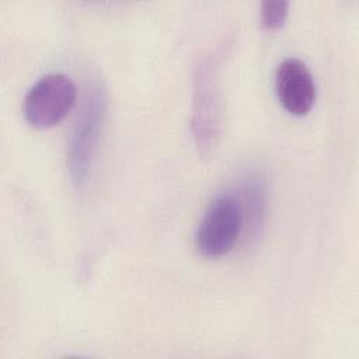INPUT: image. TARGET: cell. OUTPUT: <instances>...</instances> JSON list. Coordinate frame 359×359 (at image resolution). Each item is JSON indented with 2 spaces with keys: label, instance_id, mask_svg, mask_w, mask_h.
<instances>
[{
  "label": "cell",
  "instance_id": "cell-7",
  "mask_svg": "<svg viewBox=\"0 0 359 359\" xmlns=\"http://www.w3.org/2000/svg\"><path fill=\"white\" fill-rule=\"evenodd\" d=\"M289 3L286 0H265L261 3V24L268 29L283 25L287 17Z\"/></svg>",
  "mask_w": 359,
  "mask_h": 359
},
{
  "label": "cell",
  "instance_id": "cell-3",
  "mask_svg": "<svg viewBox=\"0 0 359 359\" xmlns=\"http://www.w3.org/2000/svg\"><path fill=\"white\" fill-rule=\"evenodd\" d=\"M244 222L238 196L217 195L205 209L195 234V244L201 255L217 258L227 254L237 243Z\"/></svg>",
  "mask_w": 359,
  "mask_h": 359
},
{
  "label": "cell",
  "instance_id": "cell-1",
  "mask_svg": "<svg viewBox=\"0 0 359 359\" xmlns=\"http://www.w3.org/2000/svg\"><path fill=\"white\" fill-rule=\"evenodd\" d=\"M105 112L107 98L104 90L98 84L90 86L67 142V168L77 189H84L88 184Z\"/></svg>",
  "mask_w": 359,
  "mask_h": 359
},
{
  "label": "cell",
  "instance_id": "cell-2",
  "mask_svg": "<svg viewBox=\"0 0 359 359\" xmlns=\"http://www.w3.org/2000/svg\"><path fill=\"white\" fill-rule=\"evenodd\" d=\"M206 56L195 72L191 128L201 153H210L222 129V94L216 57Z\"/></svg>",
  "mask_w": 359,
  "mask_h": 359
},
{
  "label": "cell",
  "instance_id": "cell-4",
  "mask_svg": "<svg viewBox=\"0 0 359 359\" xmlns=\"http://www.w3.org/2000/svg\"><path fill=\"white\" fill-rule=\"evenodd\" d=\"M77 90L63 73H49L31 86L24 98V115L35 128L59 123L76 102Z\"/></svg>",
  "mask_w": 359,
  "mask_h": 359
},
{
  "label": "cell",
  "instance_id": "cell-5",
  "mask_svg": "<svg viewBox=\"0 0 359 359\" xmlns=\"http://www.w3.org/2000/svg\"><path fill=\"white\" fill-rule=\"evenodd\" d=\"M276 95L293 115H306L316 101V84L309 67L296 57L282 60L275 74Z\"/></svg>",
  "mask_w": 359,
  "mask_h": 359
},
{
  "label": "cell",
  "instance_id": "cell-6",
  "mask_svg": "<svg viewBox=\"0 0 359 359\" xmlns=\"http://www.w3.org/2000/svg\"><path fill=\"white\" fill-rule=\"evenodd\" d=\"M243 213H248V220L252 234L259 233L264 219H265V206H266V194L265 184L262 178L257 174H248L241 185V196L238 198Z\"/></svg>",
  "mask_w": 359,
  "mask_h": 359
}]
</instances>
